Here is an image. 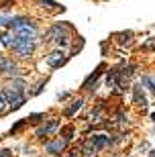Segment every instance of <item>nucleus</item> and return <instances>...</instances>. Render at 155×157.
I'll use <instances>...</instances> for the list:
<instances>
[{"label":"nucleus","mask_w":155,"mask_h":157,"mask_svg":"<svg viewBox=\"0 0 155 157\" xmlns=\"http://www.w3.org/2000/svg\"><path fill=\"white\" fill-rule=\"evenodd\" d=\"M135 102L141 104V106L147 104V98H145V94L141 92V86H135Z\"/></svg>","instance_id":"nucleus-9"},{"label":"nucleus","mask_w":155,"mask_h":157,"mask_svg":"<svg viewBox=\"0 0 155 157\" xmlns=\"http://www.w3.org/2000/svg\"><path fill=\"white\" fill-rule=\"evenodd\" d=\"M149 157H155V151H149Z\"/></svg>","instance_id":"nucleus-19"},{"label":"nucleus","mask_w":155,"mask_h":157,"mask_svg":"<svg viewBox=\"0 0 155 157\" xmlns=\"http://www.w3.org/2000/svg\"><path fill=\"white\" fill-rule=\"evenodd\" d=\"M37 2H41V4H47V6H55L51 0H37Z\"/></svg>","instance_id":"nucleus-18"},{"label":"nucleus","mask_w":155,"mask_h":157,"mask_svg":"<svg viewBox=\"0 0 155 157\" xmlns=\"http://www.w3.org/2000/svg\"><path fill=\"white\" fill-rule=\"evenodd\" d=\"M106 145H108V137H106V135H94L86 145V155L88 157L96 155V153L100 151V149H104Z\"/></svg>","instance_id":"nucleus-3"},{"label":"nucleus","mask_w":155,"mask_h":157,"mask_svg":"<svg viewBox=\"0 0 155 157\" xmlns=\"http://www.w3.org/2000/svg\"><path fill=\"white\" fill-rule=\"evenodd\" d=\"M65 143H68V139H57V141H53V143H49L47 145V153H59L65 147Z\"/></svg>","instance_id":"nucleus-7"},{"label":"nucleus","mask_w":155,"mask_h":157,"mask_svg":"<svg viewBox=\"0 0 155 157\" xmlns=\"http://www.w3.org/2000/svg\"><path fill=\"white\" fill-rule=\"evenodd\" d=\"M47 65L49 67H61L63 65V61H65V53L63 51H53V53H49L47 55Z\"/></svg>","instance_id":"nucleus-4"},{"label":"nucleus","mask_w":155,"mask_h":157,"mask_svg":"<svg viewBox=\"0 0 155 157\" xmlns=\"http://www.w3.org/2000/svg\"><path fill=\"white\" fill-rule=\"evenodd\" d=\"M12 49H14L21 57H29L31 53H33V49H35V37H18L17 45L12 47Z\"/></svg>","instance_id":"nucleus-2"},{"label":"nucleus","mask_w":155,"mask_h":157,"mask_svg":"<svg viewBox=\"0 0 155 157\" xmlns=\"http://www.w3.org/2000/svg\"><path fill=\"white\" fill-rule=\"evenodd\" d=\"M23 102H25V98H23V96H18L17 100H12V102H10V108H12V110H17V108L23 106Z\"/></svg>","instance_id":"nucleus-13"},{"label":"nucleus","mask_w":155,"mask_h":157,"mask_svg":"<svg viewBox=\"0 0 155 157\" xmlns=\"http://www.w3.org/2000/svg\"><path fill=\"white\" fill-rule=\"evenodd\" d=\"M82 108V100H76V102H72V106L68 108V117H72L76 110H80Z\"/></svg>","instance_id":"nucleus-11"},{"label":"nucleus","mask_w":155,"mask_h":157,"mask_svg":"<svg viewBox=\"0 0 155 157\" xmlns=\"http://www.w3.org/2000/svg\"><path fill=\"white\" fill-rule=\"evenodd\" d=\"M0 157H10V151H8V149H2V151H0Z\"/></svg>","instance_id":"nucleus-17"},{"label":"nucleus","mask_w":155,"mask_h":157,"mask_svg":"<svg viewBox=\"0 0 155 157\" xmlns=\"http://www.w3.org/2000/svg\"><path fill=\"white\" fill-rule=\"evenodd\" d=\"M57 127H59V121H55V118H53V121H49L47 122V124H43V127H39L37 128V135H49V133H53V131H57Z\"/></svg>","instance_id":"nucleus-6"},{"label":"nucleus","mask_w":155,"mask_h":157,"mask_svg":"<svg viewBox=\"0 0 155 157\" xmlns=\"http://www.w3.org/2000/svg\"><path fill=\"white\" fill-rule=\"evenodd\" d=\"M151 118H153V121H155V112H153V114H151Z\"/></svg>","instance_id":"nucleus-20"},{"label":"nucleus","mask_w":155,"mask_h":157,"mask_svg":"<svg viewBox=\"0 0 155 157\" xmlns=\"http://www.w3.org/2000/svg\"><path fill=\"white\" fill-rule=\"evenodd\" d=\"M17 33H8V35H2L0 37V43H2V45L4 47H14L17 45Z\"/></svg>","instance_id":"nucleus-8"},{"label":"nucleus","mask_w":155,"mask_h":157,"mask_svg":"<svg viewBox=\"0 0 155 157\" xmlns=\"http://www.w3.org/2000/svg\"><path fill=\"white\" fill-rule=\"evenodd\" d=\"M100 117H102V108H98L96 112H92V121H94V122L100 121Z\"/></svg>","instance_id":"nucleus-14"},{"label":"nucleus","mask_w":155,"mask_h":157,"mask_svg":"<svg viewBox=\"0 0 155 157\" xmlns=\"http://www.w3.org/2000/svg\"><path fill=\"white\" fill-rule=\"evenodd\" d=\"M143 84L155 92V76H145V78H143Z\"/></svg>","instance_id":"nucleus-12"},{"label":"nucleus","mask_w":155,"mask_h":157,"mask_svg":"<svg viewBox=\"0 0 155 157\" xmlns=\"http://www.w3.org/2000/svg\"><path fill=\"white\" fill-rule=\"evenodd\" d=\"M12 17H8V14H0V25H6V23H10Z\"/></svg>","instance_id":"nucleus-15"},{"label":"nucleus","mask_w":155,"mask_h":157,"mask_svg":"<svg viewBox=\"0 0 155 157\" xmlns=\"http://www.w3.org/2000/svg\"><path fill=\"white\" fill-rule=\"evenodd\" d=\"M0 71L2 74H8V76H14L17 74V63H12V59L0 55Z\"/></svg>","instance_id":"nucleus-5"},{"label":"nucleus","mask_w":155,"mask_h":157,"mask_svg":"<svg viewBox=\"0 0 155 157\" xmlns=\"http://www.w3.org/2000/svg\"><path fill=\"white\" fill-rule=\"evenodd\" d=\"M4 104H8V100H6L4 92H0V110H2V108H4Z\"/></svg>","instance_id":"nucleus-16"},{"label":"nucleus","mask_w":155,"mask_h":157,"mask_svg":"<svg viewBox=\"0 0 155 157\" xmlns=\"http://www.w3.org/2000/svg\"><path fill=\"white\" fill-rule=\"evenodd\" d=\"M10 27H12V31H14L18 37H35L37 35L35 27L29 23V21H25V18H12Z\"/></svg>","instance_id":"nucleus-1"},{"label":"nucleus","mask_w":155,"mask_h":157,"mask_svg":"<svg viewBox=\"0 0 155 157\" xmlns=\"http://www.w3.org/2000/svg\"><path fill=\"white\" fill-rule=\"evenodd\" d=\"M102 70H104V65H100V67H98V70L94 71L92 76H90V78H88V80H86V84H84V86L88 88V86H90V84H92V82H96V80H98V76H100V71H102Z\"/></svg>","instance_id":"nucleus-10"}]
</instances>
